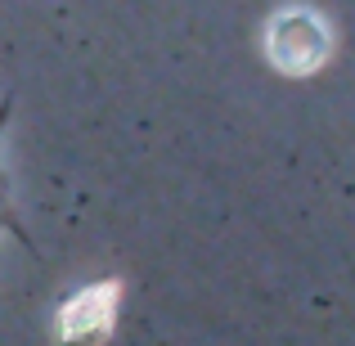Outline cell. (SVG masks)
I'll return each instance as SVG.
<instances>
[{"instance_id":"6da1fadb","label":"cell","mask_w":355,"mask_h":346,"mask_svg":"<svg viewBox=\"0 0 355 346\" xmlns=\"http://www.w3.org/2000/svg\"><path fill=\"white\" fill-rule=\"evenodd\" d=\"M293 50H302L297 54L302 68H311V63L324 54V32L311 23V18H288V23L275 27V59L284 63V68L293 63Z\"/></svg>"}]
</instances>
